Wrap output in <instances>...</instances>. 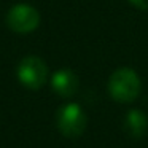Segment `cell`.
<instances>
[{
  "label": "cell",
  "mask_w": 148,
  "mask_h": 148,
  "mask_svg": "<svg viewBox=\"0 0 148 148\" xmlns=\"http://www.w3.org/2000/svg\"><path fill=\"white\" fill-rule=\"evenodd\" d=\"M140 78L132 69L121 67L112 73L108 80V92L113 100L119 103H129L140 94Z\"/></svg>",
  "instance_id": "1"
},
{
  "label": "cell",
  "mask_w": 148,
  "mask_h": 148,
  "mask_svg": "<svg viewBox=\"0 0 148 148\" xmlns=\"http://www.w3.org/2000/svg\"><path fill=\"white\" fill-rule=\"evenodd\" d=\"M86 113L78 103H65L56 113V124L64 137L77 138L86 129Z\"/></svg>",
  "instance_id": "2"
},
{
  "label": "cell",
  "mask_w": 148,
  "mask_h": 148,
  "mask_svg": "<svg viewBox=\"0 0 148 148\" xmlns=\"http://www.w3.org/2000/svg\"><path fill=\"white\" fill-rule=\"evenodd\" d=\"M18 78L29 89H40L48 80V67L37 56H27L18 65Z\"/></svg>",
  "instance_id": "3"
},
{
  "label": "cell",
  "mask_w": 148,
  "mask_h": 148,
  "mask_svg": "<svg viewBox=\"0 0 148 148\" xmlns=\"http://www.w3.org/2000/svg\"><path fill=\"white\" fill-rule=\"evenodd\" d=\"M40 13L34 7L26 3H18L7 13V26L13 32L29 34L38 27Z\"/></svg>",
  "instance_id": "4"
},
{
  "label": "cell",
  "mask_w": 148,
  "mask_h": 148,
  "mask_svg": "<svg viewBox=\"0 0 148 148\" xmlns=\"http://www.w3.org/2000/svg\"><path fill=\"white\" fill-rule=\"evenodd\" d=\"M80 81L78 77L69 69H61V70L54 72L51 77V88L58 96L61 97H72L77 94Z\"/></svg>",
  "instance_id": "5"
},
{
  "label": "cell",
  "mask_w": 148,
  "mask_h": 148,
  "mask_svg": "<svg viewBox=\"0 0 148 148\" xmlns=\"http://www.w3.org/2000/svg\"><path fill=\"white\" fill-rule=\"evenodd\" d=\"M123 129L124 132L132 138H140L143 137V134L148 129V118L142 110L134 108L129 110L124 116V121H123Z\"/></svg>",
  "instance_id": "6"
},
{
  "label": "cell",
  "mask_w": 148,
  "mask_h": 148,
  "mask_svg": "<svg viewBox=\"0 0 148 148\" xmlns=\"http://www.w3.org/2000/svg\"><path fill=\"white\" fill-rule=\"evenodd\" d=\"M129 2L138 10H148V0H129Z\"/></svg>",
  "instance_id": "7"
}]
</instances>
